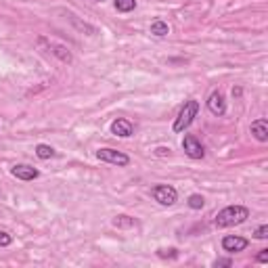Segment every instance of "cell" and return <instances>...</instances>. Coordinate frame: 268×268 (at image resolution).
<instances>
[{
  "label": "cell",
  "mask_w": 268,
  "mask_h": 268,
  "mask_svg": "<svg viewBox=\"0 0 268 268\" xmlns=\"http://www.w3.org/2000/svg\"><path fill=\"white\" fill-rule=\"evenodd\" d=\"M250 218V209L245 205H226L214 216V226L216 228H228L243 224Z\"/></svg>",
  "instance_id": "cell-1"
},
{
  "label": "cell",
  "mask_w": 268,
  "mask_h": 268,
  "mask_svg": "<svg viewBox=\"0 0 268 268\" xmlns=\"http://www.w3.org/2000/svg\"><path fill=\"white\" fill-rule=\"evenodd\" d=\"M197 113H199V101L189 99V101H186V103L182 105V109L178 111L172 130H174V132H184L186 128H189V126L193 124V120L197 118Z\"/></svg>",
  "instance_id": "cell-2"
},
{
  "label": "cell",
  "mask_w": 268,
  "mask_h": 268,
  "mask_svg": "<svg viewBox=\"0 0 268 268\" xmlns=\"http://www.w3.org/2000/svg\"><path fill=\"white\" fill-rule=\"evenodd\" d=\"M151 197H153L159 205L170 207V205L176 203V199H178V191L174 189L172 184H155L153 189H151Z\"/></svg>",
  "instance_id": "cell-3"
},
{
  "label": "cell",
  "mask_w": 268,
  "mask_h": 268,
  "mask_svg": "<svg viewBox=\"0 0 268 268\" xmlns=\"http://www.w3.org/2000/svg\"><path fill=\"white\" fill-rule=\"evenodd\" d=\"M97 159L105 164H111V166H118V168H126L130 164V157L122 151H116V149H109V147H103L97 151Z\"/></svg>",
  "instance_id": "cell-4"
},
{
  "label": "cell",
  "mask_w": 268,
  "mask_h": 268,
  "mask_svg": "<svg viewBox=\"0 0 268 268\" xmlns=\"http://www.w3.org/2000/svg\"><path fill=\"white\" fill-rule=\"evenodd\" d=\"M182 149L191 159H203V155H205V149L195 134H186V137L182 139Z\"/></svg>",
  "instance_id": "cell-5"
},
{
  "label": "cell",
  "mask_w": 268,
  "mask_h": 268,
  "mask_svg": "<svg viewBox=\"0 0 268 268\" xmlns=\"http://www.w3.org/2000/svg\"><path fill=\"white\" fill-rule=\"evenodd\" d=\"M250 245V241L245 237H239V235H226L222 237V250L228 254H239V252H245Z\"/></svg>",
  "instance_id": "cell-6"
},
{
  "label": "cell",
  "mask_w": 268,
  "mask_h": 268,
  "mask_svg": "<svg viewBox=\"0 0 268 268\" xmlns=\"http://www.w3.org/2000/svg\"><path fill=\"white\" fill-rule=\"evenodd\" d=\"M207 109L212 116H216V118H222L226 113V101H224V94L220 90L216 92H212L209 99H207Z\"/></svg>",
  "instance_id": "cell-7"
},
{
  "label": "cell",
  "mask_w": 268,
  "mask_h": 268,
  "mask_svg": "<svg viewBox=\"0 0 268 268\" xmlns=\"http://www.w3.org/2000/svg\"><path fill=\"white\" fill-rule=\"evenodd\" d=\"M11 174L23 182H30V180H36L40 176V172L34 168V166H28V164H17L11 168Z\"/></svg>",
  "instance_id": "cell-8"
},
{
  "label": "cell",
  "mask_w": 268,
  "mask_h": 268,
  "mask_svg": "<svg viewBox=\"0 0 268 268\" xmlns=\"http://www.w3.org/2000/svg\"><path fill=\"white\" fill-rule=\"evenodd\" d=\"M111 134H116V137H120V139H128V137L134 134V126H132V122H128L124 118H118L111 124Z\"/></svg>",
  "instance_id": "cell-9"
},
{
  "label": "cell",
  "mask_w": 268,
  "mask_h": 268,
  "mask_svg": "<svg viewBox=\"0 0 268 268\" xmlns=\"http://www.w3.org/2000/svg\"><path fill=\"white\" fill-rule=\"evenodd\" d=\"M252 134L256 137V141H260V143H266L268 141V120L266 118H260V120H256V122H252Z\"/></svg>",
  "instance_id": "cell-10"
},
{
  "label": "cell",
  "mask_w": 268,
  "mask_h": 268,
  "mask_svg": "<svg viewBox=\"0 0 268 268\" xmlns=\"http://www.w3.org/2000/svg\"><path fill=\"white\" fill-rule=\"evenodd\" d=\"M151 34H153V36H159V38L168 36V34H170L168 23H166V21H162V19H155V21L151 23Z\"/></svg>",
  "instance_id": "cell-11"
},
{
  "label": "cell",
  "mask_w": 268,
  "mask_h": 268,
  "mask_svg": "<svg viewBox=\"0 0 268 268\" xmlns=\"http://www.w3.org/2000/svg\"><path fill=\"white\" fill-rule=\"evenodd\" d=\"M50 50H52V55H57L63 63H71V59H73V57H71V52H69L63 44H50Z\"/></svg>",
  "instance_id": "cell-12"
},
{
  "label": "cell",
  "mask_w": 268,
  "mask_h": 268,
  "mask_svg": "<svg viewBox=\"0 0 268 268\" xmlns=\"http://www.w3.org/2000/svg\"><path fill=\"white\" fill-rule=\"evenodd\" d=\"M113 226H118V228H130V226H137V220L126 216V214H122V216L113 218Z\"/></svg>",
  "instance_id": "cell-13"
},
{
  "label": "cell",
  "mask_w": 268,
  "mask_h": 268,
  "mask_svg": "<svg viewBox=\"0 0 268 268\" xmlns=\"http://www.w3.org/2000/svg\"><path fill=\"white\" fill-rule=\"evenodd\" d=\"M36 155H38L40 159H50V157H55V155H57V151L52 149L50 145H44V143H40V145L36 147Z\"/></svg>",
  "instance_id": "cell-14"
},
{
  "label": "cell",
  "mask_w": 268,
  "mask_h": 268,
  "mask_svg": "<svg viewBox=\"0 0 268 268\" xmlns=\"http://www.w3.org/2000/svg\"><path fill=\"white\" fill-rule=\"evenodd\" d=\"M116 9L118 13H130L137 9V0H116Z\"/></svg>",
  "instance_id": "cell-15"
},
{
  "label": "cell",
  "mask_w": 268,
  "mask_h": 268,
  "mask_svg": "<svg viewBox=\"0 0 268 268\" xmlns=\"http://www.w3.org/2000/svg\"><path fill=\"white\" fill-rule=\"evenodd\" d=\"M186 203H189L191 209H201V207L205 205V199H203V195H197V193H195V195L189 197V201H186Z\"/></svg>",
  "instance_id": "cell-16"
},
{
  "label": "cell",
  "mask_w": 268,
  "mask_h": 268,
  "mask_svg": "<svg viewBox=\"0 0 268 268\" xmlns=\"http://www.w3.org/2000/svg\"><path fill=\"white\" fill-rule=\"evenodd\" d=\"M13 243V237L7 231H0V247H9Z\"/></svg>",
  "instance_id": "cell-17"
},
{
  "label": "cell",
  "mask_w": 268,
  "mask_h": 268,
  "mask_svg": "<svg viewBox=\"0 0 268 268\" xmlns=\"http://www.w3.org/2000/svg\"><path fill=\"white\" fill-rule=\"evenodd\" d=\"M157 256H159V258H178V252H176L174 247H172V250H159Z\"/></svg>",
  "instance_id": "cell-18"
},
{
  "label": "cell",
  "mask_w": 268,
  "mask_h": 268,
  "mask_svg": "<svg viewBox=\"0 0 268 268\" xmlns=\"http://www.w3.org/2000/svg\"><path fill=\"white\" fill-rule=\"evenodd\" d=\"M254 235H256V239H266L268 237V224H262Z\"/></svg>",
  "instance_id": "cell-19"
},
{
  "label": "cell",
  "mask_w": 268,
  "mask_h": 268,
  "mask_svg": "<svg viewBox=\"0 0 268 268\" xmlns=\"http://www.w3.org/2000/svg\"><path fill=\"white\" fill-rule=\"evenodd\" d=\"M214 266L220 268V266H233V260L231 258H220V260H214Z\"/></svg>",
  "instance_id": "cell-20"
},
{
  "label": "cell",
  "mask_w": 268,
  "mask_h": 268,
  "mask_svg": "<svg viewBox=\"0 0 268 268\" xmlns=\"http://www.w3.org/2000/svg\"><path fill=\"white\" fill-rule=\"evenodd\" d=\"M256 262H260V264H266V262H268V250H260V254L256 256Z\"/></svg>",
  "instance_id": "cell-21"
},
{
  "label": "cell",
  "mask_w": 268,
  "mask_h": 268,
  "mask_svg": "<svg viewBox=\"0 0 268 268\" xmlns=\"http://www.w3.org/2000/svg\"><path fill=\"white\" fill-rule=\"evenodd\" d=\"M155 155H159V157L170 155V149H166V147H157V149H155Z\"/></svg>",
  "instance_id": "cell-22"
},
{
  "label": "cell",
  "mask_w": 268,
  "mask_h": 268,
  "mask_svg": "<svg viewBox=\"0 0 268 268\" xmlns=\"http://www.w3.org/2000/svg\"><path fill=\"white\" fill-rule=\"evenodd\" d=\"M241 94H243V90H241V88H233V97H241Z\"/></svg>",
  "instance_id": "cell-23"
},
{
  "label": "cell",
  "mask_w": 268,
  "mask_h": 268,
  "mask_svg": "<svg viewBox=\"0 0 268 268\" xmlns=\"http://www.w3.org/2000/svg\"><path fill=\"white\" fill-rule=\"evenodd\" d=\"M92 3H103V0H92Z\"/></svg>",
  "instance_id": "cell-24"
}]
</instances>
